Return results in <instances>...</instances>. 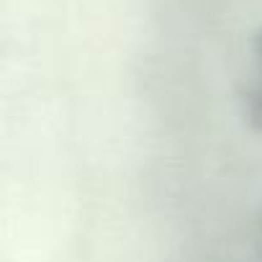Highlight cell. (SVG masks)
I'll use <instances>...</instances> for the list:
<instances>
[{
    "label": "cell",
    "instance_id": "6da1fadb",
    "mask_svg": "<svg viewBox=\"0 0 262 262\" xmlns=\"http://www.w3.org/2000/svg\"><path fill=\"white\" fill-rule=\"evenodd\" d=\"M244 111H247V121L252 123V128L262 134V82L254 85V88L247 93V105H244Z\"/></svg>",
    "mask_w": 262,
    "mask_h": 262
},
{
    "label": "cell",
    "instance_id": "7a4b0ae2",
    "mask_svg": "<svg viewBox=\"0 0 262 262\" xmlns=\"http://www.w3.org/2000/svg\"><path fill=\"white\" fill-rule=\"evenodd\" d=\"M254 54H257V62H259V72H262V29L254 36Z\"/></svg>",
    "mask_w": 262,
    "mask_h": 262
}]
</instances>
